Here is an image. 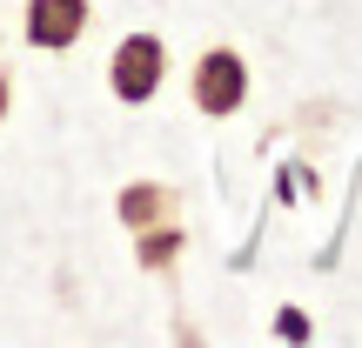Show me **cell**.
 <instances>
[{
	"label": "cell",
	"mask_w": 362,
	"mask_h": 348,
	"mask_svg": "<svg viewBox=\"0 0 362 348\" xmlns=\"http://www.w3.org/2000/svg\"><path fill=\"white\" fill-rule=\"evenodd\" d=\"M161 74H168V54H161V40H155V34H128V40L115 47V67H107V80H115V94H121L128 107L155 101Z\"/></svg>",
	"instance_id": "1"
},
{
	"label": "cell",
	"mask_w": 362,
	"mask_h": 348,
	"mask_svg": "<svg viewBox=\"0 0 362 348\" xmlns=\"http://www.w3.org/2000/svg\"><path fill=\"white\" fill-rule=\"evenodd\" d=\"M242 101H248V67H242V54L208 47L202 61H194V107H202V114H235Z\"/></svg>",
	"instance_id": "2"
},
{
	"label": "cell",
	"mask_w": 362,
	"mask_h": 348,
	"mask_svg": "<svg viewBox=\"0 0 362 348\" xmlns=\"http://www.w3.org/2000/svg\"><path fill=\"white\" fill-rule=\"evenodd\" d=\"M81 27H88V0H27V40L47 54L74 47Z\"/></svg>",
	"instance_id": "3"
},
{
	"label": "cell",
	"mask_w": 362,
	"mask_h": 348,
	"mask_svg": "<svg viewBox=\"0 0 362 348\" xmlns=\"http://www.w3.org/2000/svg\"><path fill=\"white\" fill-rule=\"evenodd\" d=\"M168 215V188H128L121 194V221L128 228H148V221H161Z\"/></svg>",
	"instance_id": "4"
},
{
	"label": "cell",
	"mask_w": 362,
	"mask_h": 348,
	"mask_svg": "<svg viewBox=\"0 0 362 348\" xmlns=\"http://www.w3.org/2000/svg\"><path fill=\"white\" fill-rule=\"evenodd\" d=\"M175 241H181L175 228H161V234H148V241H141V261H148V268H161V261L175 255Z\"/></svg>",
	"instance_id": "5"
},
{
	"label": "cell",
	"mask_w": 362,
	"mask_h": 348,
	"mask_svg": "<svg viewBox=\"0 0 362 348\" xmlns=\"http://www.w3.org/2000/svg\"><path fill=\"white\" fill-rule=\"evenodd\" d=\"M0 121H7V74H0Z\"/></svg>",
	"instance_id": "6"
}]
</instances>
